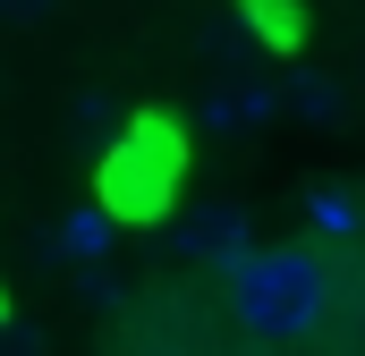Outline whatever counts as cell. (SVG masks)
<instances>
[{
	"label": "cell",
	"instance_id": "cell-1",
	"mask_svg": "<svg viewBox=\"0 0 365 356\" xmlns=\"http://www.w3.org/2000/svg\"><path fill=\"white\" fill-rule=\"evenodd\" d=\"M221 288H230L238 331H255V340H306L331 305V271L306 246H247L221 271Z\"/></svg>",
	"mask_w": 365,
	"mask_h": 356
},
{
	"label": "cell",
	"instance_id": "cell-2",
	"mask_svg": "<svg viewBox=\"0 0 365 356\" xmlns=\"http://www.w3.org/2000/svg\"><path fill=\"white\" fill-rule=\"evenodd\" d=\"M170 195H179V127L162 110H136L102 153V204L119 221H162Z\"/></svg>",
	"mask_w": 365,
	"mask_h": 356
},
{
	"label": "cell",
	"instance_id": "cell-3",
	"mask_svg": "<svg viewBox=\"0 0 365 356\" xmlns=\"http://www.w3.org/2000/svg\"><path fill=\"white\" fill-rule=\"evenodd\" d=\"M247 229H255V221H247L238 195H204V204H187L179 221H170V246H179L187 263H221V271H230L247 246H255Z\"/></svg>",
	"mask_w": 365,
	"mask_h": 356
},
{
	"label": "cell",
	"instance_id": "cell-4",
	"mask_svg": "<svg viewBox=\"0 0 365 356\" xmlns=\"http://www.w3.org/2000/svg\"><path fill=\"white\" fill-rule=\"evenodd\" d=\"M289 110V93L280 85H212L204 102H195V119L212 127V136H255L264 119H280Z\"/></svg>",
	"mask_w": 365,
	"mask_h": 356
},
{
	"label": "cell",
	"instance_id": "cell-5",
	"mask_svg": "<svg viewBox=\"0 0 365 356\" xmlns=\"http://www.w3.org/2000/svg\"><path fill=\"white\" fill-rule=\"evenodd\" d=\"M110 238H119V212H110V204H77V212L51 221V246H60L68 263H102Z\"/></svg>",
	"mask_w": 365,
	"mask_h": 356
},
{
	"label": "cell",
	"instance_id": "cell-6",
	"mask_svg": "<svg viewBox=\"0 0 365 356\" xmlns=\"http://www.w3.org/2000/svg\"><path fill=\"white\" fill-rule=\"evenodd\" d=\"M280 93H289V110H297V119H314V127H331V119L349 110L340 77H297V85H280Z\"/></svg>",
	"mask_w": 365,
	"mask_h": 356
},
{
	"label": "cell",
	"instance_id": "cell-7",
	"mask_svg": "<svg viewBox=\"0 0 365 356\" xmlns=\"http://www.w3.org/2000/svg\"><path fill=\"white\" fill-rule=\"evenodd\" d=\"M306 212H314V229H323L331 246H349V238H357V195H340V187H314V195H306Z\"/></svg>",
	"mask_w": 365,
	"mask_h": 356
},
{
	"label": "cell",
	"instance_id": "cell-8",
	"mask_svg": "<svg viewBox=\"0 0 365 356\" xmlns=\"http://www.w3.org/2000/svg\"><path fill=\"white\" fill-rule=\"evenodd\" d=\"M204 51H212V60H238V51H247V34H238L230 17H204Z\"/></svg>",
	"mask_w": 365,
	"mask_h": 356
},
{
	"label": "cell",
	"instance_id": "cell-9",
	"mask_svg": "<svg viewBox=\"0 0 365 356\" xmlns=\"http://www.w3.org/2000/svg\"><path fill=\"white\" fill-rule=\"evenodd\" d=\"M68 119L93 136V127H110V102H102V93H77V102H68Z\"/></svg>",
	"mask_w": 365,
	"mask_h": 356
},
{
	"label": "cell",
	"instance_id": "cell-10",
	"mask_svg": "<svg viewBox=\"0 0 365 356\" xmlns=\"http://www.w3.org/2000/svg\"><path fill=\"white\" fill-rule=\"evenodd\" d=\"M51 9H60V0H0V17H9V26H43Z\"/></svg>",
	"mask_w": 365,
	"mask_h": 356
},
{
	"label": "cell",
	"instance_id": "cell-11",
	"mask_svg": "<svg viewBox=\"0 0 365 356\" xmlns=\"http://www.w3.org/2000/svg\"><path fill=\"white\" fill-rule=\"evenodd\" d=\"M0 356H43V340H34V331H17V323H0Z\"/></svg>",
	"mask_w": 365,
	"mask_h": 356
}]
</instances>
